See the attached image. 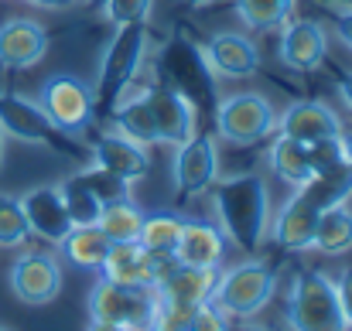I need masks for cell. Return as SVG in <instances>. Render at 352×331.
<instances>
[{"label":"cell","instance_id":"cell-1","mask_svg":"<svg viewBox=\"0 0 352 331\" xmlns=\"http://www.w3.org/2000/svg\"><path fill=\"white\" fill-rule=\"evenodd\" d=\"M209 192H212L223 236L239 253L253 256L263 246L267 229H270V195H267L263 178L253 171H243V174L216 181Z\"/></svg>","mask_w":352,"mask_h":331},{"label":"cell","instance_id":"cell-2","mask_svg":"<svg viewBox=\"0 0 352 331\" xmlns=\"http://www.w3.org/2000/svg\"><path fill=\"white\" fill-rule=\"evenodd\" d=\"M151 48V31L147 24H120L113 38L103 48L100 58V79H96V113H107L117 106L120 100L130 93V86L137 82L144 58Z\"/></svg>","mask_w":352,"mask_h":331},{"label":"cell","instance_id":"cell-3","mask_svg":"<svg viewBox=\"0 0 352 331\" xmlns=\"http://www.w3.org/2000/svg\"><path fill=\"white\" fill-rule=\"evenodd\" d=\"M274 290H277V266L267 260H243L216 273L212 304L230 321H250L270 304Z\"/></svg>","mask_w":352,"mask_h":331},{"label":"cell","instance_id":"cell-4","mask_svg":"<svg viewBox=\"0 0 352 331\" xmlns=\"http://www.w3.org/2000/svg\"><path fill=\"white\" fill-rule=\"evenodd\" d=\"M291 331H349L336 280L322 270H301L287 294Z\"/></svg>","mask_w":352,"mask_h":331},{"label":"cell","instance_id":"cell-5","mask_svg":"<svg viewBox=\"0 0 352 331\" xmlns=\"http://www.w3.org/2000/svg\"><path fill=\"white\" fill-rule=\"evenodd\" d=\"M157 72H161V82L171 86L175 93H182L195 110L199 106H216V76L206 65L202 48L192 45L188 38H175V41H168L161 48Z\"/></svg>","mask_w":352,"mask_h":331},{"label":"cell","instance_id":"cell-6","mask_svg":"<svg viewBox=\"0 0 352 331\" xmlns=\"http://www.w3.org/2000/svg\"><path fill=\"white\" fill-rule=\"evenodd\" d=\"M38 106L48 113V119L65 137H79L96 119V93L86 79H79L72 72H55L52 79H45Z\"/></svg>","mask_w":352,"mask_h":331},{"label":"cell","instance_id":"cell-7","mask_svg":"<svg viewBox=\"0 0 352 331\" xmlns=\"http://www.w3.org/2000/svg\"><path fill=\"white\" fill-rule=\"evenodd\" d=\"M212 110H216L219 137L236 147H250V144H260V140L277 133V113L270 106V100L260 93L223 96V100H216Z\"/></svg>","mask_w":352,"mask_h":331},{"label":"cell","instance_id":"cell-8","mask_svg":"<svg viewBox=\"0 0 352 331\" xmlns=\"http://www.w3.org/2000/svg\"><path fill=\"white\" fill-rule=\"evenodd\" d=\"M157 290L154 287H130V284H113L100 280L89 294V318L93 321H113L130 331H147L154 315H157Z\"/></svg>","mask_w":352,"mask_h":331},{"label":"cell","instance_id":"cell-9","mask_svg":"<svg viewBox=\"0 0 352 331\" xmlns=\"http://www.w3.org/2000/svg\"><path fill=\"white\" fill-rule=\"evenodd\" d=\"M171 178H175L178 198L206 195L219 181V147H216V137L195 133L185 144H178L175 147V161H171Z\"/></svg>","mask_w":352,"mask_h":331},{"label":"cell","instance_id":"cell-10","mask_svg":"<svg viewBox=\"0 0 352 331\" xmlns=\"http://www.w3.org/2000/svg\"><path fill=\"white\" fill-rule=\"evenodd\" d=\"M0 130L21 144H31V147H48V150H65L72 137H65L52 119L48 113L41 110L34 100L28 96H17V93H0Z\"/></svg>","mask_w":352,"mask_h":331},{"label":"cell","instance_id":"cell-11","mask_svg":"<svg viewBox=\"0 0 352 331\" xmlns=\"http://www.w3.org/2000/svg\"><path fill=\"white\" fill-rule=\"evenodd\" d=\"M10 290L21 304L41 308L62 294V266L45 249H28L10 266Z\"/></svg>","mask_w":352,"mask_h":331},{"label":"cell","instance_id":"cell-12","mask_svg":"<svg viewBox=\"0 0 352 331\" xmlns=\"http://www.w3.org/2000/svg\"><path fill=\"white\" fill-rule=\"evenodd\" d=\"M216 273L219 270H199V266H185V263H168L154 284L157 290V304L168 311H182L192 315L199 304L212 301V287H216Z\"/></svg>","mask_w":352,"mask_h":331},{"label":"cell","instance_id":"cell-13","mask_svg":"<svg viewBox=\"0 0 352 331\" xmlns=\"http://www.w3.org/2000/svg\"><path fill=\"white\" fill-rule=\"evenodd\" d=\"M140 93H144L151 119H154L157 144L178 147V144H185L188 137H195V106H192L182 93H175V89L164 86V82L144 86Z\"/></svg>","mask_w":352,"mask_h":331},{"label":"cell","instance_id":"cell-14","mask_svg":"<svg viewBox=\"0 0 352 331\" xmlns=\"http://www.w3.org/2000/svg\"><path fill=\"white\" fill-rule=\"evenodd\" d=\"M89 154H93V164L96 168L110 171L113 178L126 181V185H133V181H140V178L151 174V154H147V147L140 140L120 133V130L100 133L93 140Z\"/></svg>","mask_w":352,"mask_h":331},{"label":"cell","instance_id":"cell-15","mask_svg":"<svg viewBox=\"0 0 352 331\" xmlns=\"http://www.w3.org/2000/svg\"><path fill=\"white\" fill-rule=\"evenodd\" d=\"M206 65L216 79H250L260 72V48L243 31H219L202 45Z\"/></svg>","mask_w":352,"mask_h":331},{"label":"cell","instance_id":"cell-16","mask_svg":"<svg viewBox=\"0 0 352 331\" xmlns=\"http://www.w3.org/2000/svg\"><path fill=\"white\" fill-rule=\"evenodd\" d=\"M329 55V34L318 21L298 17L280 24V62L291 72H318Z\"/></svg>","mask_w":352,"mask_h":331},{"label":"cell","instance_id":"cell-17","mask_svg":"<svg viewBox=\"0 0 352 331\" xmlns=\"http://www.w3.org/2000/svg\"><path fill=\"white\" fill-rule=\"evenodd\" d=\"M277 133L298 140V144H318V140H329V137H342V119L339 113L318 100H301V103H291L287 110L277 116Z\"/></svg>","mask_w":352,"mask_h":331},{"label":"cell","instance_id":"cell-18","mask_svg":"<svg viewBox=\"0 0 352 331\" xmlns=\"http://www.w3.org/2000/svg\"><path fill=\"white\" fill-rule=\"evenodd\" d=\"M48 52V31L31 17H10L0 24V65L24 72L34 69Z\"/></svg>","mask_w":352,"mask_h":331},{"label":"cell","instance_id":"cell-19","mask_svg":"<svg viewBox=\"0 0 352 331\" xmlns=\"http://www.w3.org/2000/svg\"><path fill=\"white\" fill-rule=\"evenodd\" d=\"M226 246H230V239L223 236V229L216 222L185 219L182 236H178V249H175V263L199 266V270H219L226 263Z\"/></svg>","mask_w":352,"mask_h":331},{"label":"cell","instance_id":"cell-20","mask_svg":"<svg viewBox=\"0 0 352 331\" xmlns=\"http://www.w3.org/2000/svg\"><path fill=\"white\" fill-rule=\"evenodd\" d=\"M21 209H24V219H28V229L31 236L58 246L69 229H72V219L65 212V202H62V192L58 185H38L31 188L24 198H21Z\"/></svg>","mask_w":352,"mask_h":331},{"label":"cell","instance_id":"cell-21","mask_svg":"<svg viewBox=\"0 0 352 331\" xmlns=\"http://www.w3.org/2000/svg\"><path fill=\"white\" fill-rule=\"evenodd\" d=\"M325 209H318L301 188H294V195L280 205L277 219H274V239L280 249L287 253H308L315 249V225Z\"/></svg>","mask_w":352,"mask_h":331},{"label":"cell","instance_id":"cell-22","mask_svg":"<svg viewBox=\"0 0 352 331\" xmlns=\"http://www.w3.org/2000/svg\"><path fill=\"white\" fill-rule=\"evenodd\" d=\"M171 260L151 256L140 242H110V253L100 266V273L113 284H130V287H154L161 270Z\"/></svg>","mask_w":352,"mask_h":331},{"label":"cell","instance_id":"cell-23","mask_svg":"<svg viewBox=\"0 0 352 331\" xmlns=\"http://www.w3.org/2000/svg\"><path fill=\"white\" fill-rule=\"evenodd\" d=\"M270 168L291 188H305L315 178V168H311V157H308V144H298V140H291L284 133H277V140L270 144Z\"/></svg>","mask_w":352,"mask_h":331},{"label":"cell","instance_id":"cell-24","mask_svg":"<svg viewBox=\"0 0 352 331\" xmlns=\"http://www.w3.org/2000/svg\"><path fill=\"white\" fill-rule=\"evenodd\" d=\"M62 256L79 266V270H100L107 253H110V239L100 232V225H72L69 236L58 242Z\"/></svg>","mask_w":352,"mask_h":331},{"label":"cell","instance_id":"cell-25","mask_svg":"<svg viewBox=\"0 0 352 331\" xmlns=\"http://www.w3.org/2000/svg\"><path fill=\"white\" fill-rule=\"evenodd\" d=\"M315 249L325 256H346L352 249V209L346 202L329 205L315 225Z\"/></svg>","mask_w":352,"mask_h":331},{"label":"cell","instance_id":"cell-26","mask_svg":"<svg viewBox=\"0 0 352 331\" xmlns=\"http://www.w3.org/2000/svg\"><path fill=\"white\" fill-rule=\"evenodd\" d=\"M140 222H144V209L130 198V195H123V198H113V202H107L103 209H100V232L110 239V242H137V236H140Z\"/></svg>","mask_w":352,"mask_h":331},{"label":"cell","instance_id":"cell-27","mask_svg":"<svg viewBox=\"0 0 352 331\" xmlns=\"http://www.w3.org/2000/svg\"><path fill=\"white\" fill-rule=\"evenodd\" d=\"M182 222L171 212H157V216H144L140 222V236L137 242L157 256V260H175V249H178V236H182Z\"/></svg>","mask_w":352,"mask_h":331},{"label":"cell","instance_id":"cell-28","mask_svg":"<svg viewBox=\"0 0 352 331\" xmlns=\"http://www.w3.org/2000/svg\"><path fill=\"white\" fill-rule=\"evenodd\" d=\"M58 192H62V202H65V212H69L72 225H96L103 202L96 198V192L86 185V178H82L79 171L69 174V178L58 185Z\"/></svg>","mask_w":352,"mask_h":331},{"label":"cell","instance_id":"cell-29","mask_svg":"<svg viewBox=\"0 0 352 331\" xmlns=\"http://www.w3.org/2000/svg\"><path fill=\"white\" fill-rule=\"evenodd\" d=\"M298 0H233L236 17L250 31H277L284 21H291Z\"/></svg>","mask_w":352,"mask_h":331},{"label":"cell","instance_id":"cell-30","mask_svg":"<svg viewBox=\"0 0 352 331\" xmlns=\"http://www.w3.org/2000/svg\"><path fill=\"white\" fill-rule=\"evenodd\" d=\"M28 239H31V229H28V219H24L21 198L0 192V246L14 249V246H24Z\"/></svg>","mask_w":352,"mask_h":331},{"label":"cell","instance_id":"cell-31","mask_svg":"<svg viewBox=\"0 0 352 331\" xmlns=\"http://www.w3.org/2000/svg\"><path fill=\"white\" fill-rule=\"evenodd\" d=\"M151 10H154V0H103V14L113 27H120V24H147Z\"/></svg>","mask_w":352,"mask_h":331},{"label":"cell","instance_id":"cell-32","mask_svg":"<svg viewBox=\"0 0 352 331\" xmlns=\"http://www.w3.org/2000/svg\"><path fill=\"white\" fill-rule=\"evenodd\" d=\"M82 178H86V185L96 192V198L107 205V202H113V198H123V195H130V185L126 181H120L113 178L110 171H103V168H96V164H89V168H82L79 171Z\"/></svg>","mask_w":352,"mask_h":331},{"label":"cell","instance_id":"cell-33","mask_svg":"<svg viewBox=\"0 0 352 331\" xmlns=\"http://www.w3.org/2000/svg\"><path fill=\"white\" fill-rule=\"evenodd\" d=\"M230 318L212 304V301H206V304H199L192 315H188V331H230Z\"/></svg>","mask_w":352,"mask_h":331},{"label":"cell","instance_id":"cell-34","mask_svg":"<svg viewBox=\"0 0 352 331\" xmlns=\"http://www.w3.org/2000/svg\"><path fill=\"white\" fill-rule=\"evenodd\" d=\"M329 17H332L336 38L352 52V3H329Z\"/></svg>","mask_w":352,"mask_h":331},{"label":"cell","instance_id":"cell-35","mask_svg":"<svg viewBox=\"0 0 352 331\" xmlns=\"http://www.w3.org/2000/svg\"><path fill=\"white\" fill-rule=\"evenodd\" d=\"M147 331H188V315L182 311H168V308H157L154 321Z\"/></svg>","mask_w":352,"mask_h":331},{"label":"cell","instance_id":"cell-36","mask_svg":"<svg viewBox=\"0 0 352 331\" xmlns=\"http://www.w3.org/2000/svg\"><path fill=\"white\" fill-rule=\"evenodd\" d=\"M336 290H339V304H342V315H346V328L352 331V266L342 270V277L336 280Z\"/></svg>","mask_w":352,"mask_h":331},{"label":"cell","instance_id":"cell-37","mask_svg":"<svg viewBox=\"0 0 352 331\" xmlns=\"http://www.w3.org/2000/svg\"><path fill=\"white\" fill-rule=\"evenodd\" d=\"M336 89H339V96H342V103L352 110V72H342L339 76V82H336Z\"/></svg>","mask_w":352,"mask_h":331},{"label":"cell","instance_id":"cell-38","mask_svg":"<svg viewBox=\"0 0 352 331\" xmlns=\"http://www.w3.org/2000/svg\"><path fill=\"white\" fill-rule=\"evenodd\" d=\"M28 3H34V7H41V10H65V7H72L76 0H28Z\"/></svg>","mask_w":352,"mask_h":331},{"label":"cell","instance_id":"cell-39","mask_svg":"<svg viewBox=\"0 0 352 331\" xmlns=\"http://www.w3.org/2000/svg\"><path fill=\"white\" fill-rule=\"evenodd\" d=\"M86 331H130V328L113 325V321H89V328H86Z\"/></svg>","mask_w":352,"mask_h":331},{"label":"cell","instance_id":"cell-40","mask_svg":"<svg viewBox=\"0 0 352 331\" xmlns=\"http://www.w3.org/2000/svg\"><path fill=\"white\" fill-rule=\"evenodd\" d=\"M230 331H274V328H263V325H250V321H243V325H230Z\"/></svg>","mask_w":352,"mask_h":331},{"label":"cell","instance_id":"cell-41","mask_svg":"<svg viewBox=\"0 0 352 331\" xmlns=\"http://www.w3.org/2000/svg\"><path fill=\"white\" fill-rule=\"evenodd\" d=\"M342 144H346V161L352 164V130L349 133H342Z\"/></svg>","mask_w":352,"mask_h":331},{"label":"cell","instance_id":"cell-42","mask_svg":"<svg viewBox=\"0 0 352 331\" xmlns=\"http://www.w3.org/2000/svg\"><path fill=\"white\" fill-rule=\"evenodd\" d=\"M185 7H209V3H216V0H182Z\"/></svg>","mask_w":352,"mask_h":331},{"label":"cell","instance_id":"cell-43","mask_svg":"<svg viewBox=\"0 0 352 331\" xmlns=\"http://www.w3.org/2000/svg\"><path fill=\"white\" fill-rule=\"evenodd\" d=\"M3 150H7V133L0 130V171H3Z\"/></svg>","mask_w":352,"mask_h":331},{"label":"cell","instance_id":"cell-44","mask_svg":"<svg viewBox=\"0 0 352 331\" xmlns=\"http://www.w3.org/2000/svg\"><path fill=\"white\" fill-rule=\"evenodd\" d=\"M86 3H89V7H103V0H86Z\"/></svg>","mask_w":352,"mask_h":331},{"label":"cell","instance_id":"cell-45","mask_svg":"<svg viewBox=\"0 0 352 331\" xmlns=\"http://www.w3.org/2000/svg\"><path fill=\"white\" fill-rule=\"evenodd\" d=\"M0 331H7V328H0Z\"/></svg>","mask_w":352,"mask_h":331}]
</instances>
